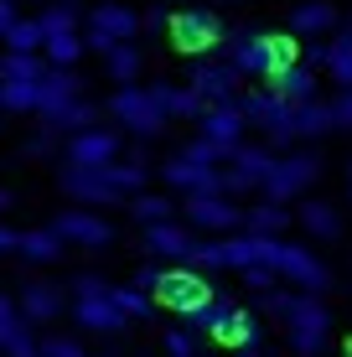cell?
Here are the masks:
<instances>
[{"label": "cell", "mask_w": 352, "mask_h": 357, "mask_svg": "<svg viewBox=\"0 0 352 357\" xmlns=\"http://www.w3.org/2000/svg\"><path fill=\"white\" fill-rule=\"evenodd\" d=\"M347 192H352V166H347Z\"/></svg>", "instance_id": "cell-47"}, {"label": "cell", "mask_w": 352, "mask_h": 357, "mask_svg": "<svg viewBox=\"0 0 352 357\" xmlns=\"http://www.w3.org/2000/svg\"><path fill=\"white\" fill-rule=\"evenodd\" d=\"M109 114L119 119L130 135H140V140H151V135H161L166 130V114H161V104L151 98V89H114V98H109Z\"/></svg>", "instance_id": "cell-8"}, {"label": "cell", "mask_w": 352, "mask_h": 357, "mask_svg": "<svg viewBox=\"0 0 352 357\" xmlns=\"http://www.w3.org/2000/svg\"><path fill=\"white\" fill-rule=\"evenodd\" d=\"M228 6H234V0H228Z\"/></svg>", "instance_id": "cell-49"}, {"label": "cell", "mask_w": 352, "mask_h": 357, "mask_svg": "<svg viewBox=\"0 0 352 357\" xmlns=\"http://www.w3.org/2000/svg\"><path fill=\"white\" fill-rule=\"evenodd\" d=\"M145 249L155 254V259H171V264H187L192 259V249H197V233H192L187 223H155V228H145Z\"/></svg>", "instance_id": "cell-17"}, {"label": "cell", "mask_w": 352, "mask_h": 357, "mask_svg": "<svg viewBox=\"0 0 352 357\" xmlns=\"http://www.w3.org/2000/svg\"><path fill=\"white\" fill-rule=\"evenodd\" d=\"M135 31H140V16L135 10H125V6H99L89 21H83V52H114L119 42H135Z\"/></svg>", "instance_id": "cell-7"}, {"label": "cell", "mask_w": 352, "mask_h": 357, "mask_svg": "<svg viewBox=\"0 0 352 357\" xmlns=\"http://www.w3.org/2000/svg\"><path fill=\"white\" fill-rule=\"evenodd\" d=\"M316 176H321V161L311 151H290V155H275V166H270V176H264V202H296L306 187H316Z\"/></svg>", "instance_id": "cell-6"}, {"label": "cell", "mask_w": 352, "mask_h": 357, "mask_svg": "<svg viewBox=\"0 0 352 357\" xmlns=\"http://www.w3.org/2000/svg\"><path fill=\"white\" fill-rule=\"evenodd\" d=\"M151 301L166 305V311H176V316H197L202 305L213 301V285H208V275H197V269L171 264V269H155Z\"/></svg>", "instance_id": "cell-3"}, {"label": "cell", "mask_w": 352, "mask_h": 357, "mask_svg": "<svg viewBox=\"0 0 352 357\" xmlns=\"http://www.w3.org/2000/svg\"><path fill=\"white\" fill-rule=\"evenodd\" d=\"M16 238H21L16 228H6V223H0V254H16Z\"/></svg>", "instance_id": "cell-45"}, {"label": "cell", "mask_w": 352, "mask_h": 357, "mask_svg": "<svg viewBox=\"0 0 352 357\" xmlns=\"http://www.w3.org/2000/svg\"><path fill=\"white\" fill-rule=\"evenodd\" d=\"M47 47V36H42V26L36 21H16V26L6 31V52H21V57H36Z\"/></svg>", "instance_id": "cell-35"}, {"label": "cell", "mask_w": 352, "mask_h": 357, "mask_svg": "<svg viewBox=\"0 0 352 357\" xmlns=\"http://www.w3.org/2000/svg\"><path fill=\"white\" fill-rule=\"evenodd\" d=\"M93 119H99V109L78 98V104H68L57 119H47V130H52V135H57V130H63V135H83V130H93Z\"/></svg>", "instance_id": "cell-34"}, {"label": "cell", "mask_w": 352, "mask_h": 357, "mask_svg": "<svg viewBox=\"0 0 352 357\" xmlns=\"http://www.w3.org/2000/svg\"><path fill=\"white\" fill-rule=\"evenodd\" d=\"M72 316H78L83 331H125V316H119V305H114V285H109V295L72 301Z\"/></svg>", "instance_id": "cell-20"}, {"label": "cell", "mask_w": 352, "mask_h": 357, "mask_svg": "<svg viewBox=\"0 0 352 357\" xmlns=\"http://www.w3.org/2000/svg\"><path fill=\"white\" fill-rule=\"evenodd\" d=\"M89 295H109V280H99V275H78V280H72V301H89Z\"/></svg>", "instance_id": "cell-43"}, {"label": "cell", "mask_w": 352, "mask_h": 357, "mask_svg": "<svg viewBox=\"0 0 352 357\" xmlns=\"http://www.w3.org/2000/svg\"><path fill=\"white\" fill-rule=\"evenodd\" d=\"M16 21H21L16 16V0H0V42H6V31L16 26Z\"/></svg>", "instance_id": "cell-44"}, {"label": "cell", "mask_w": 352, "mask_h": 357, "mask_svg": "<svg viewBox=\"0 0 352 357\" xmlns=\"http://www.w3.org/2000/svg\"><path fill=\"white\" fill-rule=\"evenodd\" d=\"M42 357H89V352H83L72 337H47L42 342Z\"/></svg>", "instance_id": "cell-42"}, {"label": "cell", "mask_w": 352, "mask_h": 357, "mask_svg": "<svg viewBox=\"0 0 352 357\" xmlns=\"http://www.w3.org/2000/svg\"><path fill=\"white\" fill-rule=\"evenodd\" d=\"M332 125L337 130H352V89H337V98H332Z\"/></svg>", "instance_id": "cell-41"}, {"label": "cell", "mask_w": 352, "mask_h": 357, "mask_svg": "<svg viewBox=\"0 0 352 357\" xmlns=\"http://www.w3.org/2000/svg\"><path fill=\"white\" fill-rule=\"evenodd\" d=\"M130 213H135L140 228H155V223H171L176 218V202L161 192H140V197H130Z\"/></svg>", "instance_id": "cell-29"}, {"label": "cell", "mask_w": 352, "mask_h": 357, "mask_svg": "<svg viewBox=\"0 0 352 357\" xmlns=\"http://www.w3.org/2000/svg\"><path fill=\"white\" fill-rule=\"evenodd\" d=\"M0 109H10V114H36V83H0Z\"/></svg>", "instance_id": "cell-37"}, {"label": "cell", "mask_w": 352, "mask_h": 357, "mask_svg": "<svg viewBox=\"0 0 352 357\" xmlns=\"http://www.w3.org/2000/svg\"><path fill=\"white\" fill-rule=\"evenodd\" d=\"M166 31H171V47H176V52H192V57L217 52V47L228 42L223 21H217L213 10H202V6H181V10H171V16H166Z\"/></svg>", "instance_id": "cell-4"}, {"label": "cell", "mask_w": 352, "mask_h": 357, "mask_svg": "<svg viewBox=\"0 0 352 357\" xmlns=\"http://www.w3.org/2000/svg\"><path fill=\"white\" fill-rule=\"evenodd\" d=\"M16 311L26 316V326H47V321L63 316V290L47 285V280H31V285H21V295H16Z\"/></svg>", "instance_id": "cell-19"}, {"label": "cell", "mask_w": 352, "mask_h": 357, "mask_svg": "<svg viewBox=\"0 0 352 357\" xmlns=\"http://www.w3.org/2000/svg\"><path fill=\"white\" fill-rule=\"evenodd\" d=\"M36 26H42V36H68V31H78V10L68 0H57V6H47L36 16Z\"/></svg>", "instance_id": "cell-36"}, {"label": "cell", "mask_w": 352, "mask_h": 357, "mask_svg": "<svg viewBox=\"0 0 352 357\" xmlns=\"http://www.w3.org/2000/svg\"><path fill=\"white\" fill-rule=\"evenodd\" d=\"M244 357H254V352H244Z\"/></svg>", "instance_id": "cell-48"}, {"label": "cell", "mask_w": 352, "mask_h": 357, "mask_svg": "<svg viewBox=\"0 0 352 357\" xmlns=\"http://www.w3.org/2000/svg\"><path fill=\"white\" fill-rule=\"evenodd\" d=\"M270 269H275V280H285L290 290H300V295H321L326 285H332V269H326L316 254L306 249V243H275V259H270Z\"/></svg>", "instance_id": "cell-5"}, {"label": "cell", "mask_w": 352, "mask_h": 357, "mask_svg": "<svg viewBox=\"0 0 352 357\" xmlns=\"http://www.w3.org/2000/svg\"><path fill=\"white\" fill-rule=\"evenodd\" d=\"M16 254H26L31 264H52V259H63V238L52 228H26L16 238Z\"/></svg>", "instance_id": "cell-28"}, {"label": "cell", "mask_w": 352, "mask_h": 357, "mask_svg": "<svg viewBox=\"0 0 352 357\" xmlns=\"http://www.w3.org/2000/svg\"><path fill=\"white\" fill-rule=\"evenodd\" d=\"M151 98L161 104L166 119H202V109H208L192 89H176V83H151Z\"/></svg>", "instance_id": "cell-23"}, {"label": "cell", "mask_w": 352, "mask_h": 357, "mask_svg": "<svg viewBox=\"0 0 352 357\" xmlns=\"http://www.w3.org/2000/svg\"><path fill=\"white\" fill-rule=\"evenodd\" d=\"M187 89L197 93L208 109H213V104H238V73L228 68V63H197Z\"/></svg>", "instance_id": "cell-15"}, {"label": "cell", "mask_w": 352, "mask_h": 357, "mask_svg": "<svg viewBox=\"0 0 352 357\" xmlns=\"http://www.w3.org/2000/svg\"><path fill=\"white\" fill-rule=\"evenodd\" d=\"M208 337L217 342V347H238V352H249L254 347V337H259V326H254V316L244 311V305H234V311L223 316V321H217Z\"/></svg>", "instance_id": "cell-22"}, {"label": "cell", "mask_w": 352, "mask_h": 357, "mask_svg": "<svg viewBox=\"0 0 352 357\" xmlns=\"http://www.w3.org/2000/svg\"><path fill=\"white\" fill-rule=\"evenodd\" d=\"M0 352H6V357H42V342L31 337L26 316L16 311L10 295H0Z\"/></svg>", "instance_id": "cell-18"}, {"label": "cell", "mask_w": 352, "mask_h": 357, "mask_svg": "<svg viewBox=\"0 0 352 357\" xmlns=\"http://www.w3.org/2000/svg\"><path fill=\"white\" fill-rule=\"evenodd\" d=\"M104 68H109V78L119 83V89H135V78H140V68H145V52L135 42H119L114 52L104 57Z\"/></svg>", "instance_id": "cell-27"}, {"label": "cell", "mask_w": 352, "mask_h": 357, "mask_svg": "<svg viewBox=\"0 0 352 357\" xmlns=\"http://www.w3.org/2000/svg\"><path fill=\"white\" fill-rule=\"evenodd\" d=\"M337 130L332 125V104H321V98H311V104L296 109V140H316V135Z\"/></svg>", "instance_id": "cell-31"}, {"label": "cell", "mask_w": 352, "mask_h": 357, "mask_svg": "<svg viewBox=\"0 0 352 357\" xmlns=\"http://www.w3.org/2000/svg\"><path fill=\"white\" fill-rule=\"evenodd\" d=\"M300 63V47L296 36L285 31H249V36H234V47H228V68L238 73V78H264L270 83L280 68Z\"/></svg>", "instance_id": "cell-2"}, {"label": "cell", "mask_w": 352, "mask_h": 357, "mask_svg": "<svg viewBox=\"0 0 352 357\" xmlns=\"http://www.w3.org/2000/svg\"><path fill=\"white\" fill-rule=\"evenodd\" d=\"M290 31H300V36L337 31V6H332V0H306V6H296V10H290Z\"/></svg>", "instance_id": "cell-24"}, {"label": "cell", "mask_w": 352, "mask_h": 357, "mask_svg": "<svg viewBox=\"0 0 352 357\" xmlns=\"http://www.w3.org/2000/svg\"><path fill=\"white\" fill-rule=\"evenodd\" d=\"M63 192L72 197V202H83V207H114V202H125V192L114 187L109 166H99V171L63 166Z\"/></svg>", "instance_id": "cell-9"}, {"label": "cell", "mask_w": 352, "mask_h": 357, "mask_svg": "<svg viewBox=\"0 0 352 357\" xmlns=\"http://www.w3.org/2000/svg\"><path fill=\"white\" fill-rule=\"evenodd\" d=\"M197 125H202L197 140H208V145H217L223 155H234L238 145H244V125H249V119L238 114V104H213V109H202Z\"/></svg>", "instance_id": "cell-12"}, {"label": "cell", "mask_w": 352, "mask_h": 357, "mask_svg": "<svg viewBox=\"0 0 352 357\" xmlns=\"http://www.w3.org/2000/svg\"><path fill=\"white\" fill-rule=\"evenodd\" d=\"M47 228L63 243H78V249H109V243H114V228H109L93 207H68V213L57 218V223H47Z\"/></svg>", "instance_id": "cell-10"}, {"label": "cell", "mask_w": 352, "mask_h": 357, "mask_svg": "<svg viewBox=\"0 0 352 357\" xmlns=\"http://www.w3.org/2000/svg\"><path fill=\"white\" fill-rule=\"evenodd\" d=\"M181 155H187V161H197V166H208V171H223V161H228V155L217 151V145H208V140H192V145H181Z\"/></svg>", "instance_id": "cell-39"}, {"label": "cell", "mask_w": 352, "mask_h": 357, "mask_svg": "<svg viewBox=\"0 0 352 357\" xmlns=\"http://www.w3.org/2000/svg\"><path fill=\"white\" fill-rule=\"evenodd\" d=\"M326 73L337 78V89H352V26L326 42Z\"/></svg>", "instance_id": "cell-32"}, {"label": "cell", "mask_w": 352, "mask_h": 357, "mask_svg": "<svg viewBox=\"0 0 352 357\" xmlns=\"http://www.w3.org/2000/svg\"><path fill=\"white\" fill-rule=\"evenodd\" d=\"M270 93L300 109V104H311V98H316V73H311L306 63H290V68H280V73L270 78Z\"/></svg>", "instance_id": "cell-21"}, {"label": "cell", "mask_w": 352, "mask_h": 357, "mask_svg": "<svg viewBox=\"0 0 352 357\" xmlns=\"http://www.w3.org/2000/svg\"><path fill=\"white\" fill-rule=\"evenodd\" d=\"M264 311L285 326L290 352H296V357H321V352H326V337H332V311H326L321 295L270 290V295H264Z\"/></svg>", "instance_id": "cell-1"}, {"label": "cell", "mask_w": 352, "mask_h": 357, "mask_svg": "<svg viewBox=\"0 0 352 357\" xmlns=\"http://www.w3.org/2000/svg\"><path fill=\"white\" fill-rule=\"evenodd\" d=\"M290 228V207L280 202H254L244 213V233H254V238H285Z\"/></svg>", "instance_id": "cell-25"}, {"label": "cell", "mask_w": 352, "mask_h": 357, "mask_svg": "<svg viewBox=\"0 0 352 357\" xmlns=\"http://www.w3.org/2000/svg\"><path fill=\"white\" fill-rule=\"evenodd\" d=\"M166 187L187 192V197H223V171H208L197 161H187V155H171V161L161 166Z\"/></svg>", "instance_id": "cell-14"}, {"label": "cell", "mask_w": 352, "mask_h": 357, "mask_svg": "<svg viewBox=\"0 0 352 357\" xmlns=\"http://www.w3.org/2000/svg\"><path fill=\"white\" fill-rule=\"evenodd\" d=\"M181 213H187V228L192 233H234V228H244V207L238 202H228V197H187V207H181Z\"/></svg>", "instance_id": "cell-11"}, {"label": "cell", "mask_w": 352, "mask_h": 357, "mask_svg": "<svg viewBox=\"0 0 352 357\" xmlns=\"http://www.w3.org/2000/svg\"><path fill=\"white\" fill-rule=\"evenodd\" d=\"M6 207H10V192H6V187H0V213H6Z\"/></svg>", "instance_id": "cell-46"}, {"label": "cell", "mask_w": 352, "mask_h": 357, "mask_svg": "<svg viewBox=\"0 0 352 357\" xmlns=\"http://www.w3.org/2000/svg\"><path fill=\"white\" fill-rule=\"evenodd\" d=\"M47 78V57H21V52H6L0 57V83H42Z\"/></svg>", "instance_id": "cell-30"}, {"label": "cell", "mask_w": 352, "mask_h": 357, "mask_svg": "<svg viewBox=\"0 0 352 357\" xmlns=\"http://www.w3.org/2000/svg\"><path fill=\"white\" fill-rule=\"evenodd\" d=\"M300 228H306L311 238H342V213H337L332 202H321V197H306V202H300Z\"/></svg>", "instance_id": "cell-26"}, {"label": "cell", "mask_w": 352, "mask_h": 357, "mask_svg": "<svg viewBox=\"0 0 352 357\" xmlns=\"http://www.w3.org/2000/svg\"><path fill=\"white\" fill-rule=\"evenodd\" d=\"M114 305H119V316H125V321H135V316H151V295L145 290H135V285H114Z\"/></svg>", "instance_id": "cell-38"}, {"label": "cell", "mask_w": 352, "mask_h": 357, "mask_svg": "<svg viewBox=\"0 0 352 357\" xmlns=\"http://www.w3.org/2000/svg\"><path fill=\"white\" fill-rule=\"evenodd\" d=\"M166 357H197V337L192 331H166Z\"/></svg>", "instance_id": "cell-40"}, {"label": "cell", "mask_w": 352, "mask_h": 357, "mask_svg": "<svg viewBox=\"0 0 352 357\" xmlns=\"http://www.w3.org/2000/svg\"><path fill=\"white\" fill-rule=\"evenodd\" d=\"M119 161V135L114 130H83L68 140V166H83V171H99V166H114Z\"/></svg>", "instance_id": "cell-13"}, {"label": "cell", "mask_w": 352, "mask_h": 357, "mask_svg": "<svg viewBox=\"0 0 352 357\" xmlns=\"http://www.w3.org/2000/svg\"><path fill=\"white\" fill-rule=\"evenodd\" d=\"M78 98H83V83H78V73L47 68V78L36 83V114H42V125H47V119H57L68 104H78Z\"/></svg>", "instance_id": "cell-16"}, {"label": "cell", "mask_w": 352, "mask_h": 357, "mask_svg": "<svg viewBox=\"0 0 352 357\" xmlns=\"http://www.w3.org/2000/svg\"><path fill=\"white\" fill-rule=\"evenodd\" d=\"M42 57H47V68H63V73H72V63L83 57V31H68V36H47Z\"/></svg>", "instance_id": "cell-33"}]
</instances>
